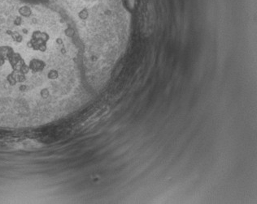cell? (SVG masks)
Wrapping results in <instances>:
<instances>
[{"label":"cell","instance_id":"cell-1","mask_svg":"<svg viewBox=\"0 0 257 204\" xmlns=\"http://www.w3.org/2000/svg\"><path fill=\"white\" fill-rule=\"evenodd\" d=\"M144 16H145V24L147 27L151 28L153 27L155 22V4L154 0H145L144 2Z\"/></svg>","mask_w":257,"mask_h":204}]
</instances>
